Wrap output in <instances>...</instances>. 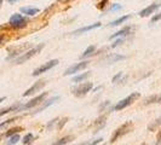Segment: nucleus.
<instances>
[{
    "instance_id": "nucleus-22",
    "label": "nucleus",
    "mask_w": 161,
    "mask_h": 145,
    "mask_svg": "<svg viewBox=\"0 0 161 145\" xmlns=\"http://www.w3.org/2000/svg\"><path fill=\"white\" fill-rule=\"evenodd\" d=\"M18 140H20V135H18V133H16V134L10 137V140H9L7 145H15L16 143H18Z\"/></svg>"
},
{
    "instance_id": "nucleus-23",
    "label": "nucleus",
    "mask_w": 161,
    "mask_h": 145,
    "mask_svg": "<svg viewBox=\"0 0 161 145\" xmlns=\"http://www.w3.org/2000/svg\"><path fill=\"white\" fill-rule=\"evenodd\" d=\"M160 124H161V116H160V117H158V119H156V120L153 122V124H150V126L148 127V129H149V131H153V129L158 128Z\"/></svg>"
},
{
    "instance_id": "nucleus-17",
    "label": "nucleus",
    "mask_w": 161,
    "mask_h": 145,
    "mask_svg": "<svg viewBox=\"0 0 161 145\" xmlns=\"http://www.w3.org/2000/svg\"><path fill=\"white\" fill-rule=\"evenodd\" d=\"M96 52V47L95 46H88L85 51H84V53L81 55V59H84V58H87V57H91L93 53Z\"/></svg>"
},
{
    "instance_id": "nucleus-5",
    "label": "nucleus",
    "mask_w": 161,
    "mask_h": 145,
    "mask_svg": "<svg viewBox=\"0 0 161 145\" xmlns=\"http://www.w3.org/2000/svg\"><path fill=\"white\" fill-rule=\"evenodd\" d=\"M93 88V83L92 82H84L79 85L78 87L73 88V94L77 97H84L86 96L91 90Z\"/></svg>"
},
{
    "instance_id": "nucleus-28",
    "label": "nucleus",
    "mask_w": 161,
    "mask_h": 145,
    "mask_svg": "<svg viewBox=\"0 0 161 145\" xmlns=\"http://www.w3.org/2000/svg\"><path fill=\"white\" fill-rule=\"evenodd\" d=\"M121 76H122V73H118V74H116V75H115V76L113 78V80H112V82L116 83V82H118V80L120 79Z\"/></svg>"
},
{
    "instance_id": "nucleus-24",
    "label": "nucleus",
    "mask_w": 161,
    "mask_h": 145,
    "mask_svg": "<svg viewBox=\"0 0 161 145\" xmlns=\"http://www.w3.org/2000/svg\"><path fill=\"white\" fill-rule=\"evenodd\" d=\"M32 140H33V134H32V133H28V134L23 138L22 142H23V144L24 145H27V144H29V143H32Z\"/></svg>"
},
{
    "instance_id": "nucleus-25",
    "label": "nucleus",
    "mask_w": 161,
    "mask_h": 145,
    "mask_svg": "<svg viewBox=\"0 0 161 145\" xmlns=\"http://www.w3.org/2000/svg\"><path fill=\"white\" fill-rule=\"evenodd\" d=\"M102 140V138H98V139H96V140H93V142H86V144L85 145H97V144H100Z\"/></svg>"
},
{
    "instance_id": "nucleus-13",
    "label": "nucleus",
    "mask_w": 161,
    "mask_h": 145,
    "mask_svg": "<svg viewBox=\"0 0 161 145\" xmlns=\"http://www.w3.org/2000/svg\"><path fill=\"white\" fill-rule=\"evenodd\" d=\"M130 30H131V27H125V28H122L121 30H119V32H116L115 34H113L109 39L110 40H113V39H115V38H119V36H125V35H127L128 33H130Z\"/></svg>"
},
{
    "instance_id": "nucleus-7",
    "label": "nucleus",
    "mask_w": 161,
    "mask_h": 145,
    "mask_svg": "<svg viewBox=\"0 0 161 145\" xmlns=\"http://www.w3.org/2000/svg\"><path fill=\"white\" fill-rule=\"evenodd\" d=\"M46 97H47V92H42L41 94H39L38 97H35L34 99H32L30 102H28L27 104H24L23 106H21L20 110H26V109H30V108L37 106V105H39V104L41 103V101H44Z\"/></svg>"
},
{
    "instance_id": "nucleus-30",
    "label": "nucleus",
    "mask_w": 161,
    "mask_h": 145,
    "mask_svg": "<svg viewBox=\"0 0 161 145\" xmlns=\"http://www.w3.org/2000/svg\"><path fill=\"white\" fill-rule=\"evenodd\" d=\"M159 20H161V13H158L156 16H154V17L151 18V23H155V22H158Z\"/></svg>"
},
{
    "instance_id": "nucleus-6",
    "label": "nucleus",
    "mask_w": 161,
    "mask_h": 145,
    "mask_svg": "<svg viewBox=\"0 0 161 145\" xmlns=\"http://www.w3.org/2000/svg\"><path fill=\"white\" fill-rule=\"evenodd\" d=\"M58 64V59H52V61H50V62L45 63V64H42L41 67H39L38 69H35L34 71H33V76H38V75H40L42 73H46L47 70H50V69H52L53 67H56Z\"/></svg>"
},
{
    "instance_id": "nucleus-10",
    "label": "nucleus",
    "mask_w": 161,
    "mask_h": 145,
    "mask_svg": "<svg viewBox=\"0 0 161 145\" xmlns=\"http://www.w3.org/2000/svg\"><path fill=\"white\" fill-rule=\"evenodd\" d=\"M161 2H154L153 5H150V6H148V7H145L144 10H142L141 12L138 13L141 17H147V16H149V15H151L155 10H158L159 7H160Z\"/></svg>"
},
{
    "instance_id": "nucleus-1",
    "label": "nucleus",
    "mask_w": 161,
    "mask_h": 145,
    "mask_svg": "<svg viewBox=\"0 0 161 145\" xmlns=\"http://www.w3.org/2000/svg\"><path fill=\"white\" fill-rule=\"evenodd\" d=\"M132 128H133V124H132V121H127V122H125V124H122V126H120L118 129L114 131V134L112 135L110 143H115V142H116L119 138H121L122 135H125V134H127L128 132H131Z\"/></svg>"
},
{
    "instance_id": "nucleus-14",
    "label": "nucleus",
    "mask_w": 161,
    "mask_h": 145,
    "mask_svg": "<svg viewBox=\"0 0 161 145\" xmlns=\"http://www.w3.org/2000/svg\"><path fill=\"white\" fill-rule=\"evenodd\" d=\"M21 12L24 15H28V16H34L39 12V9H37V7H21Z\"/></svg>"
},
{
    "instance_id": "nucleus-29",
    "label": "nucleus",
    "mask_w": 161,
    "mask_h": 145,
    "mask_svg": "<svg viewBox=\"0 0 161 145\" xmlns=\"http://www.w3.org/2000/svg\"><path fill=\"white\" fill-rule=\"evenodd\" d=\"M124 41V39H122V38H120V39H118V40H116V41L115 42H113V44H112V47H113V48H114V47H116V46H119V45H120L121 42Z\"/></svg>"
},
{
    "instance_id": "nucleus-20",
    "label": "nucleus",
    "mask_w": 161,
    "mask_h": 145,
    "mask_svg": "<svg viewBox=\"0 0 161 145\" xmlns=\"http://www.w3.org/2000/svg\"><path fill=\"white\" fill-rule=\"evenodd\" d=\"M125 56H120V55H112L108 57V63H116L118 61H122L125 59Z\"/></svg>"
},
{
    "instance_id": "nucleus-38",
    "label": "nucleus",
    "mask_w": 161,
    "mask_h": 145,
    "mask_svg": "<svg viewBox=\"0 0 161 145\" xmlns=\"http://www.w3.org/2000/svg\"><path fill=\"white\" fill-rule=\"evenodd\" d=\"M1 137H2V135H0V139H1Z\"/></svg>"
},
{
    "instance_id": "nucleus-11",
    "label": "nucleus",
    "mask_w": 161,
    "mask_h": 145,
    "mask_svg": "<svg viewBox=\"0 0 161 145\" xmlns=\"http://www.w3.org/2000/svg\"><path fill=\"white\" fill-rule=\"evenodd\" d=\"M101 27V23L98 22V23H95V24H91V25H87V27H82V28H79V29H77L73 34H77V35H79V34H82V33H86V32H90V30H92V29H96V28H100Z\"/></svg>"
},
{
    "instance_id": "nucleus-21",
    "label": "nucleus",
    "mask_w": 161,
    "mask_h": 145,
    "mask_svg": "<svg viewBox=\"0 0 161 145\" xmlns=\"http://www.w3.org/2000/svg\"><path fill=\"white\" fill-rule=\"evenodd\" d=\"M21 131H22V127H16V128L9 129V131L5 133V135H6V137H11V135H14V134H16V133H20Z\"/></svg>"
},
{
    "instance_id": "nucleus-36",
    "label": "nucleus",
    "mask_w": 161,
    "mask_h": 145,
    "mask_svg": "<svg viewBox=\"0 0 161 145\" xmlns=\"http://www.w3.org/2000/svg\"><path fill=\"white\" fill-rule=\"evenodd\" d=\"M2 41H4V38H2V36H0V44H1Z\"/></svg>"
},
{
    "instance_id": "nucleus-3",
    "label": "nucleus",
    "mask_w": 161,
    "mask_h": 145,
    "mask_svg": "<svg viewBox=\"0 0 161 145\" xmlns=\"http://www.w3.org/2000/svg\"><path fill=\"white\" fill-rule=\"evenodd\" d=\"M44 45H45V44H40V45H38L37 47H34V48H32L30 51H28L27 53L22 55L21 57H18V58L15 61V63H16V64H22V63H24L26 61L30 59L33 56H35V55H38V53L40 52L41 50H42V47H44Z\"/></svg>"
},
{
    "instance_id": "nucleus-9",
    "label": "nucleus",
    "mask_w": 161,
    "mask_h": 145,
    "mask_svg": "<svg viewBox=\"0 0 161 145\" xmlns=\"http://www.w3.org/2000/svg\"><path fill=\"white\" fill-rule=\"evenodd\" d=\"M45 83L46 81L45 80H40V81H38V82H35L30 88H28L24 93H23V97H28V96H32V94H34L35 92H38L39 90H41L44 86H45Z\"/></svg>"
},
{
    "instance_id": "nucleus-33",
    "label": "nucleus",
    "mask_w": 161,
    "mask_h": 145,
    "mask_svg": "<svg viewBox=\"0 0 161 145\" xmlns=\"http://www.w3.org/2000/svg\"><path fill=\"white\" fill-rule=\"evenodd\" d=\"M16 1H18V0H9L10 4H14V2H16Z\"/></svg>"
},
{
    "instance_id": "nucleus-27",
    "label": "nucleus",
    "mask_w": 161,
    "mask_h": 145,
    "mask_svg": "<svg viewBox=\"0 0 161 145\" xmlns=\"http://www.w3.org/2000/svg\"><path fill=\"white\" fill-rule=\"evenodd\" d=\"M118 10H121V5H119V4H114V5H112L110 11H118Z\"/></svg>"
},
{
    "instance_id": "nucleus-34",
    "label": "nucleus",
    "mask_w": 161,
    "mask_h": 145,
    "mask_svg": "<svg viewBox=\"0 0 161 145\" xmlns=\"http://www.w3.org/2000/svg\"><path fill=\"white\" fill-rule=\"evenodd\" d=\"M156 103H161V97H159V98L156 99Z\"/></svg>"
},
{
    "instance_id": "nucleus-15",
    "label": "nucleus",
    "mask_w": 161,
    "mask_h": 145,
    "mask_svg": "<svg viewBox=\"0 0 161 145\" xmlns=\"http://www.w3.org/2000/svg\"><path fill=\"white\" fill-rule=\"evenodd\" d=\"M72 140H74V137H73V135H65V137L58 139L57 142L52 143L51 145H65V144H68V143H70Z\"/></svg>"
},
{
    "instance_id": "nucleus-35",
    "label": "nucleus",
    "mask_w": 161,
    "mask_h": 145,
    "mask_svg": "<svg viewBox=\"0 0 161 145\" xmlns=\"http://www.w3.org/2000/svg\"><path fill=\"white\" fill-rule=\"evenodd\" d=\"M4 101H5V97H2V98H0V103H1V102H4Z\"/></svg>"
},
{
    "instance_id": "nucleus-26",
    "label": "nucleus",
    "mask_w": 161,
    "mask_h": 145,
    "mask_svg": "<svg viewBox=\"0 0 161 145\" xmlns=\"http://www.w3.org/2000/svg\"><path fill=\"white\" fill-rule=\"evenodd\" d=\"M14 121H15V119H10V120H6V121L1 122V124H0V129H1L2 127H5L6 124H11V122H14Z\"/></svg>"
},
{
    "instance_id": "nucleus-18",
    "label": "nucleus",
    "mask_w": 161,
    "mask_h": 145,
    "mask_svg": "<svg viewBox=\"0 0 161 145\" xmlns=\"http://www.w3.org/2000/svg\"><path fill=\"white\" fill-rule=\"evenodd\" d=\"M20 108H21L20 104H15V105H12V106H10V108H7V109H2V110H0V116L6 115V114H9V113H11V111H18Z\"/></svg>"
},
{
    "instance_id": "nucleus-4",
    "label": "nucleus",
    "mask_w": 161,
    "mask_h": 145,
    "mask_svg": "<svg viewBox=\"0 0 161 145\" xmlns=\"http://www.w3.org/2000/svg\"><path fill=\"white\" fill-rule=\"evenodd\" d=\"M28 23V20L26 17H23L20 13H15L11 16L10 21H9V24L12 27V28H16V29H21L23 27H26V24Z\"/></svg>"
},
{
    "instance_id": "nucleus-39",
    "label": "nucleus",
    "mask_w": 161,
    "mask_h": 145,
    "mask_svg": "<svg viewBox=\"0 0 161 145\" xmlns=\"http://www.w3.org/2000/svg\"><path fill=\"white\" fill-rule=\"evenodd\" d=\"M142 145H145V144H142Z\"/></svg>"
},
{
    "instance_id": "nucleus-12",
    "label": "nucleus",
    "mask_w": 161,
    "mask_h": 145,
    "mask_svg": "<svg viewBox=\"0 0 161 145\" xmlns=\"http://www.w3.org/2000/svg\"><path fill=\"white\" fill-rule=\"evenodd\" d=\"M60 99V97H53V98H51V99H49V101H46V103H44L42 105H41L39 109H37L33 114H38V113H40V111H42L44 109H46V108H49L50 105H52V104L55 103V102H57Z\"/></svg>"
},
{
    "instance_id": "nucleus-32",
    "label": "nucleus",
    "mask_w": 161,
    "mask_h": 145,
    "mask_svg": "<svg viewBox=\"0 0 161 145\" xmlns=\"http://www.w3.org/2000/svg\"><path fill=\"white\" fill-rule=\"evenodd\" d=\"M161 142V133H159V135H158V144Z\"/></svg>"
},
{
    "instance_id": "nucleus-19",
    "label": "nucleus",
    "mask_w": 161,
    "mask_h": 145,
    "mask_svg": "<svg viewBox=\"0 0 161 145\" xmlns=\"http://www.w3.org/2000/svg\"><path fill=\"white\" fill-rule=\"evenodd\" d=\"M128 18H130V15L122 16V17L118 18V20H115V21L110 22V23H109V25H110V27H114V25H119V24H122V23H125V22L127 21Z\"/></svg>"
},
{
    "instance_id": "nucleus-8",
    "label": "nucleus",
    "mask_w": 161,
    "mask_h": 145,
    "mask_svg": "<svg viewBox=\"0 0 161 145\" xmlns=\"http://www.w3.org/2000/svg\"><path fill=\"white\" fill-rule=\"evenodd\" d=\"M87 65H88V62H86V61L80 62V63H77V64L72 65L70 68H68V69L65 70L64 75H65V76H68V75H73V74H75V73H78V71L82 70V69H85Z\"/></svg>"
},
{
    "instance_id": "nucleus-31",
    "label": "nucleus",
    "mask_w": 161,
    "mask_h": 145,
    "mask_svg": "<svg viewBox=\"0 0 161 145\" xmlns=\"http://www.w3.org/2000/svg\"><path fill=\"white\" fill-rule=\"evenodd\" d=\"M109 0H102L101 2H100V5H98V9H104L105 7V4L108 2Z\"/></svg>"
},
{
    "instance_id": "nucleus-37",
    "label": "nucleus",
    "mask_w": 161,
    "mask_h": 145,
    "mask_svg": "<svg viewBox=\"0 0 161 145\" xmlns=\"http://www.w3.org/2000/svg\"><path fill=\"white\" fill-rule=\"evenodd\" d=\"M86 143H81V144H78V145H85Z\"/></svg>"
},
{
    "instance_id": "nucleus-2",
    "label": "nucleus",
    "mask_w": 161,
    "mask_h": 145,
    "mask_svg": "<svg viewBox=\"0 0 161 145\" xmlns=\"http://www.w3.org/2000/svg\"><path fill=\"white\" fill-rule=\"evenodd\" d=\"M141 97V94L138 93V92H133L132 94H130L128 97H126V98H124L122 101H120L119 103L116 104L114 108H113V110H115V111H119V110H122V109H125V108H127L128 105H131V104L133 103V102H136L138 98Z\"/></svg>"
},
{
    "instance_id": "nucleus-16",
    "label": "nucleus",
    "mask_w": 161,
    "mask_h": 145,
    "mask_svg": "<svg viewBox=\"0 0 161 145\" xmlns=\"http://www.w3.org/2000/svg\"><path fill=\"white\" fill-rule=\"evenodd\" d=\"M90 75H91V71H86V73L80 74V75H78V76H74V78H73V80H72V82H74V83L81 82V81L86 80V79H87Z\"/></svg>"
}]
</instances>
